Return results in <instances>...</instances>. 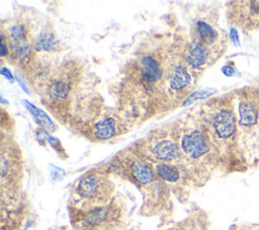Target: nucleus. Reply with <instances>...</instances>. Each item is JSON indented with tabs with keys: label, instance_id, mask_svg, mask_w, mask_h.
<instances>
[{
	"label": "nucleus",
	"instance_id": "obj_13",
	"mask_svg": "<svg viewBox=\"0 0 259 230\" xmlns=\"http://www.w3.org/2000/svg\"><path fill=\"white\" fill-rule=\"evenodd\" d=\"M239 113H240V120L239 125L240 126H252L257 121V109L255 105L250 101H242L239 104Z\"/></svg>",
	"mask_w": 259,
	"mask_h": 230
},
{
	"label": "nucleus",
	"instance_id": "obj_1",
	"mask_svg": "<svg viewBox=\"0 0 259 230\" xmlns=\"http://www.w3.org/2000/svg\"><path fill=\"white\" fill-rule=\"evenodd\" d=\"M112 190L111 183L104 174L97 170H91L85 173L78 181L76 186L77 196L85 204L83 210L105 206L107 199Z\"/></svg>",
	"mask_w": 259,
	"mask_h": 230
},
{
	"label": "nucleus",
	"instance_id": "obj_16",
	"mask_svg": "<svg viewBox=\"0 0 259 230\" xmlns=\"http://www.w3.org/2000/svg\"><path fill=\"white\" fill-rule=\"evenodd\" d=\"M12 56L18 62H24L31 54L30 45L27 40L19 42H11Z\"/></svg>",
	"mask_w": 259,
	"mask_h": 230
},
{
	"label": "nucleus",
	"instance_id": "obj_20",
	"mask_svg": "<svg viewBox=\"0 0 259 230\" xmlns=\"http://www.w3.org/2000/svg\"><path fill=\"white\" fill-rule=\"evenodd\" d=\"M1 75L4 76L7 80H9L10 82H13L14 81V78H13V75L12 73L9 71V69H7L6 67H2L1 68Z\"/></svg>",
	"mask_w": 259,
	"mask_h": 230
},
{
	"label": "nucleus",
	"instance_id": "obj_2",
	"mask_svg": "<svg viewBox=\"0 0 259 230\" xmlns=\"http://www.w3.org/2000/svg\"><path fill=\"white\" fill-rule=\"evenodd\" d=\"M181 148L186 156L191 159H198L209 150L205 136L198 130L184 135L181 140Z\"/></svg>",
	"mask_w": 259,
	"mask_h": 230
},
{
	"label": "nucleus",
	"instance_id": "obj_17",
	"mask_svg": "<svg viewBox=\"0 0 259 230\" xmlns=\"http://www.w3.org/2000/svg\"><path fill=\"white\" fill-rule=\"evenodd\" d=\"M9 35L11 42H19L27 40V28L23 23L13 24L9 28Z\"/></svg>",
	"mask_w": 259,
	"mask_h": 230
},
{
	"label": "nucleus",
	"instance_id": "obj_21",
	"mask_svg": "<svg viewBox=\"0 0 259 230\" xmlns=\"http://www.w3.org/2000/svg\"><path fill=\"white\" fill-rule=\"evenodd\" d=\"M222 72H223L226 76L231 77V76L234 75L235 69H234V67H232L231 65H226V66H224V67L222 68Z\"/></svg>",
	"mask_w": 259,
	"mask_h": 230
},
{
	"label": "nucleus",
	"instance_id": "obj_12",
	"mask_svg": "<svg viewBox=\"0 0 259 230\" xmlns=\"http://www.w3.org/2000/svg\"><path fill=\"white\" fill-rule=\"evenodd\" d=\"M195 31L199 42L204 46L212 45L219 37L218 31L203 20H197L195 22Z\"/></svg>",
	"mask_w": 259,
	"mask_h": 230
},
{
	"label": "nucleus",
	"instance_id": "obj_4",
	"mask_svg": "<svg viewBox=\"0 0 259 230\" xmlns=\"http://www.w3.org/2000/svg\"><path fill=\"white\" fill-rule=\"evenodd\" d=\"M215 134L221 138L231 137L236 130V120L234 114L227 109H222L215 113L212 120Z\"/></svg>",
	"mask_w": 259,
	"mask_h": 230
},
{
	"label": "nucleus",
	"instance_id": "obj_19",
	"mask_svg": "<svg viewBox=\"0 0 259 230\" xmlns=\"http://www.w3.org/2000/svg\"><path fill=\"white\" fill-rule=\"evenodd\" d=\"M230 37H231L232 43H233L235 46H239V45H240V42H239V35H238V31H237V29H235V28H231V30H230Z\"/></svg>",
	"mask_w": 259,
	"mask_h": 230
},
{
	"label": "nucleus",
	"instance_id": "obj_6",
	"mask_svg": "<svg viewBox=\"0 0 259 230\" xmlns=\"http://www.w3.org/2000/svg\"><path fill=\"white\" fill-rule=\"evenodd\" d=\"M154 157L162 162H170L178 158L179 148L170 140H163L155 144L152 149Z\"/></svg>",
	"mask_w": 259,
	"mask_h": 230
},
{
	"label": "nucleus",
	"instance_id": "obj_15",
	"mask_svg": "<svg viewBox=\"0 0 259 230\" xmlns=\"http://www.w3.org/2000/svg\"><path fill=\"white\" fill-rule=\"evenodd\" d=\"M156 173L165 181L168 182H177L179 180L180 174L178 169L173 166L169 165L167 163H159L156 165Z\"/></svg>",
	"mask_w": 259,
	"mask_h": 230
},
{
	"label": "nucleus",
	"instance_id": "obj_10",
	"mask_svg": "<svg viewBox=\"0 0 259 230\" xmlns=\"http://www.w3.org/2000/svg\"><path fill=\"white\" fill-rule=\"evenodd\" d=\"M22 104L25 106V108L28 110V112L34 118V121L47 132H54L56 131V126L53 123V121L49 118V116L29 101L23 99Z\"/></svg>",
	"mask_w": 259,
	"mask_h": 230
},
{
	"label": "nucleus",
	"instance_id": "obj_22",
	"mask_svg": "<svg viewBox=\"0 0 259 230\" xmlns=\"http://www.w3.org/2000/svg\"><path fill=\"white\" fill-rule=\"evenodd\" d=\"M8 55V49H7V45L5 42V36L3 34H1V56L5 57Z\"/></svg>",
	"mask_w": 259,
	"mask_h": 230
},
{
	"label": "nucleus",
	"instance_id": "obj_9",
	"mask_svg": "<svg viewBox=\"0 0 259 230\" xmlns=\"http://www.w3.org/2000/svg\"><path fill=\"white\" fill-rule=\"evenodd\" d=\"M116 124L113 118H105L97 122L93 128V135L98 140H108L115 135Z\"/></svg>",
	"mask_w": 259,
	"mask_h": 230
},
{
	"label": "nucleus",
	"instance_id": "obj_8",
	"mask_svg": "<svg viewBox=\"0 0 259 230\" xmlns=\"http://www.w3.org/2000/svg\"><path fill=\"white\" fill-rule=\"evenodd\" d=\"M190 74L187 70V67L180 63L176 64L173 69L170 72V78H169V84L170 87L174 90H182L190 83Z\"/></svg>",
	"mask_w": 259,
	"mask_h": 230
},
{
	"label": "nucleus",
	"instance_id": "obj_11",
	"mask_svg": "<svg viewBox=\"0 0 259 230\" xmlns=\"http://www.w3.org/2000/svg\"><path fill=\"white\" fill-rule=\"evenodd\" d=\"M70 90L71 82L66 78H58L49 86V97L54 101H62L67 98Z\"/></svg>",
	"mask_w": 259,
	"mask_h": 230
},
{
	"label": "nucleus",
	"instance_id": "obj_7",
	"mask_svg": "<svg viewBox=\"0 0 259 230\" xmlns=\"http://www.w3.org/2000/svg\"><path fill=\"white\" fill-rule=\"evenodd\" d=\"M130 175L138 183L146 185L154 180V170L152 167L141 160L134 161L130 166Z\"/></svg>",
	"mask_w": 259,
	"mask_h": 230
},
{
	"label": "nucleus",
	"instance_id": "obj_14",
	"mask_svg": "<svg viewBox=\"0 0 259 230\" xmlns=\"http://www.w3.org/2000/svg\"><path fill=\"white\" fill-rule=\"evenodd\" d=\"M58 40L52 30L42 31L34 43V49L37 52H51L57 48Z\"/></svg>",
	"mask_w": 259,
	"mask_h": 230
},
{
	"label": "nucleus",
	"instance_id": "obj_5",
	"mask_svg": "<svg viewBox=\"0 0 259 230\" xmlns=\"http://www.w3.org/2000/svg\"><path fill=\"white\" fill-rule=\"evenodd\" d=\"M207 57V50L205 46L202 45L199 41H192L185 48V62L192 68H198L205 64Z\"/></svg>",
	"mask_w": 259,
	"mask_h": 230
},
{
	"label": "nucleus",
	"instance_id": "obj_23",
	"mask_svg": "<svg viewBox=\"0 0 259 230\" xmlns=\"http://www.w3.org/2000/svg\"><path fill=\"white\" fill-rule=\"evenodd\" d=\"M15 79H16V81L18 82V84L20 85V87H21V89L25 92V93H27V94H29L30 93V90L28 89V87L26 86V84L19 78V77H15Z\"/></svg>",
	"mask_w": 259,
	"mask_h": 230
},
{
	"label": "nucleus",
	"instance_id": "obj_3",
	"mask_svg": "<svg viewBox=\"0 0 259 230\" xmlns=\"http://www.w3.org/2000/svg\"><path fill=\"white\" fill-rule=\"evenodd\" d=\"M140 80L147 86L157 83L163 76V69L160 62L154 56L148 54L140 60Z\"/></svg>",
	"mask_w": 259,
	"mask_h": 230
},
{
	"label": "nucleus",
	"instance_id": "obj_18",
	"mask_svg": "<svg viewBox=\"0 0 259 230\" xmlns=\"http://www.w3.org/2000/svg\"><path fill=\"white\" fill-rule=\"evenodd\" d=\"M209 94H211L210 91L208 90H199V91H195L193 93H191L189 96H187L184 100V102L182 103V105H188L190 103H192L193 101L197 100V99H201L204 98L206 96H208Z\"/></svg>",
	"mask_w": 259,
	"mask_h": 230
}]
</instances>
